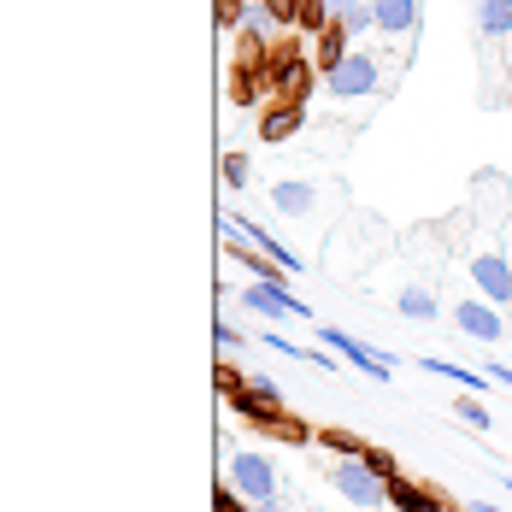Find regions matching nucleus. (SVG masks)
<instances>
[{"label": "nucleus", "mask_w": 512, "mask_h": 512, "mask_svg": "<svg viewBox=\"0 0 512 512\" xmlns=\"http://www.w3.org/2000/svg\"><path fill=\"white\" fill-rule=\"evenodd\" d=\"M477 30L483 36H512V0H477Z\"/></svg>", "instance_id": "obj_14"}, {"label": "nucleus", "mask_w": 512, "mask_h": 512, "mask_svg": "<svg viewBox=\"0 0 512 512\" xmlns=\"http://www.w3.org/2000/svg\"><path fill=\"white\" fill-rule=\"evenodd\" d=\"M318 336H324V342H330L336 354L348 359V365H359L365 377H377V383H389V359H383V354H371L365 342H354L348 330H336V324H318Z\"/></svg>", "instance_id": "obj_7"}, {"label": "nucleus", "mask_w": 512, "mask_h": 512, "mask_svg": "<svg viewBox=\"0 0 512 512\" xmlns=\"http://www.w3.org/2000/svg\"><path fill=\"white\" fill-rule=\"evenodd\" d=\"M330 483H336L354 507H365V512L389 507V477H377V471L365 465V454H336V465H330Z\"/></svg>", "instance_id": "obj_1"}, {"label": "nucleus", "mask_w": 512, "mask_h": 512, "mask_svg": "<svg viewBox=\"0 0 512 512\" xmlns=\"http://www.w3.org/2000/svg\"><path fill=\"white\" fill-rule=\"evenodd\" d=\"M212 377H218V389H224V395H236V389H242V371H236V365H218Z\"/></svg>", "instance_id": "obj_22"}, {"label": "nucleus", "mask_w": 512, "mask_h": 512, "mask_svg": "<svg viewBox=\"0 0 512 512\" xmlns=\"http://www.w3.org/2000/svg\"><path fill=\"white\" fill-rule=\"evenodd\" d=\"M212 507H218V512H254L248 501H242V495H236V489H230V483H218V495H212Z\"/></svg>", "instance_id": "obj_20"}, {"label": "nucleus", "mask_w": 512, "mask_h": 512, "mask_svg": "<svg viewBox=\"0 0 512 512\" xmlns=\"http://www.w3.org/2000/svg\"><path fill=\"white\" fill-rule=\"evenodd\" d=\"M471 289L483 295V301H495V307H512V265L501 254H471Z\"/></svg>", "instance_id": "obj_4"}, {"label": "nucleus", "mask_w": 512, "mask_h": 512, "mask_svg": "<svg viewBox=\"0 0 512 512\" xmlns=\"http://www.w3.org/2000/svg\"><path fill=\"white\" fill-rule=\"evenodd\" d=\"M248 177H254L248 154H224V183H230V189H248Z\"/></svg>", "instance_id": "obj_16"}, {"label": "nucleus", "mask_w": 512, "mask_h": 512, "mask_svg": "<svg viewBox=\"0 0 512 512\" xmlns=\"http://www.w3.org/2000/svg\"><path fill=\"white\" fill-rule=\"evenodd\" d=\"M236 336H242V330H236L230 318H218V324H212V342H218V348H236Z\"/></svg>", "instance_id": "obj_21"}, {"label": "nucleus", "mask_w": 512, "mask_h": 512, "mask_svg": "<svg viewBox=\"0 0 512 512\" xmlns=\"http://www.w3.org/2000/svg\"><path fill=\"white\" fill-rule=\"evenodd\" d=\"M271 206H277L283 218H312V212H318V189L301 183V177H283V183H271Z\"/></svg>", "instance_id": "obj_10"}, {"label": "nucleus", "mask_w": 512, "mask_h": 512, "mask_svg": "<svg viewBox=\"0 0 512 512\" xmlns=\"http://www.w3.org/2000/svg\"><path fill=\"white\" fill-rule=\"evenodd\" d=\"M324 89L336 95V101H359V95H377V59L371 53H348L336 71H324Z\"/></svg>", "instance_id": "obj_3"}, {"label": "nucleus", "mask_w": 512, "mask_h": 512, "mask_svg": "<svg viewBox=\"0 0 512 512\" xmlns=\"http://www.w3.org/2000/svg\"><path fill=\"white\" fill-rule=\"evenodd\" d=\"M248 18H254V12H248V0H218V24H224V30H242Z\"/></svg>", "instance_id": "obj_17"}, {"label": "nucleus", "mask_w": 512, "mask_h": 512, "mask_svg": "<svg viewBox=\"0 0 512 512\" xmlns=\"http://www.w3.org/2000/svg\"><path fill=\"white\" fill-rule=\"evenodd\" d=\"M365 465H371L377 477H401V471H395V454H389V448H365Z\"/></svg>", "instance_id": "obj_19"}, {"label": "nucleus", "mask_w": 512, "mask_h": 512, "mask_svg": "<svg viewBox=\"0 0 512 512\" xmlns=\"http://www.w3.org/2000/svg\"><path fill=\"white\" fill-rule=\"evenodd\" d=\"M254 512H283V501H259V507Z\"/></svg>", "instance_id": "obj_24"}, {"label": "nucleus", "mask_w": 512, "mask_h": 512, "mask_svg": "<svg viewBox=\"0 0 512 512\" xmlns=\"http://www.w3.org/2000/svg\"><path fill=\"white\" fill-rule=\"evenodd\" d=\"M348 6H354V0H330V12H336V18H342V12H348Z\"/></svg>", "instance_id": "obj_25"}, {"label": "nucleus", "mask_w": 512, "mask_h": 512, "mask_svg": "<svg viewBox=\"0 0 512 512\" xmlns=\"http://www.w3.org/2000/svg\"><path fill=\"white\" fill-rule=\"evenodd\" d=\"M454 412H460V424H471V430H489V424H495V412L483 407L477 395H460V401H454Z\"/></svg>", "instance_id": "obj_15"}, {"label": "nucleus", "mask_w": 512, "mask_h": 512, "mask_svg": "<svg viewBox=\"0 0 512 512\" xmlns=\"http://www.w3.org/2000/svg\"><path fill=\"white\" fill-rule=\"evenodd\" d=\"M454 324H460L471 342H501L507 336V324H501V307L495 301H483V295H471V301H454V312H448Z\"/></svg>", "instance_id": "obj_5"}, {"label": "nucleus", "mask_w": 512, "mask_h": 512, "mask_svg": "<svg viewBox=\"0 0 512 512\" xmlns=\"http://www.w3.org/2000/svg\"><path fill=\"white\" fill-rule=\"evenodd\" d=\"M471 512H507V507H495V501H471Z\"/></svg>", "instance_id": "obj_23"}, {"label": "nucleus", "mask_w": 512, "mask_h": 512, "mask_svg": "<svg viewBox=\"0 0 512 512\" xmlns=\"http://www.w3.org/2000/svg\"><path fill=\"white\" fill-rule=\"evenodd\" d=\"M324 448H330V454H365L371 442H359V436H348V430H324Z\"/></svg>", "instance_id": "obj_18"}, {"label": "nucleus", "mask_w": 512, "mask_h": 512, "mask_svg": "<svg viewBox=\"0 0 512 512\" xmlns=\"http://www.w3.org/2000/svg\"><path fill=\"white\" fill-rule=\"evenodd\" d=\"M301 124H307V101H277L259 118V142H289L301 136Z\"/></svg>", "instance_id": "obj_9"}, {"label": "nucleus", "mask_w": 512, "mask_h": 512, "mask_svg": "<svg viewBox=\"0 0 512 512\" xmlns=\"http://www.w3.org/2000/svg\"><path fill=\"white\" fill-rule=\"evenodd\" d=\"M312 89V71H307V53L301 48H283L271 59V95L277 101H307Z\"/></svg>", "instance_id": "obj_6"}, {"label": "nucleus", "mask_w": 512, "mask_h": 512, "mask_svg": "<svg viewBox=\"0 0 512 512\" xmlns=\"http://www.w3.org/2000/svg\"><path fill=\"white\" fill-rule=\"evenodd\" d=\"M348 53H354V36H348V24L336 18V24H330V30L318 36V65H324V71H336V65L348 59Z\"/></svg>", "instance_id": "obj_13"}, {"label": "nucleus", "mask_w": 512, "mask_h": 512, "mask_svg": "<svg viewBox=\"0 0 512 512\" xmlns=\"http://www.w3.org/2000/svg\"><path fill=\"white\" fill-rule=\"evenodd\" d=\"M224 483H230L248 507H259V501H277V465L265 460V454H230V465H224Z\"/></svg>", "instance_id": "obj_2"}, {"label": "nucleus", "mask_w": 512, "mask_h": 512, "mask_svg": "<svg viewBox=\"0 0 512 512\" xmlns=\"http://www.w3.org/2000/svg\"><path fill=\"white\" fill-rule=\"evenodd\" d=\"M389 512H448V501L430 489V483H412V477H389Z\"/></svg>", "instance_id": "obj_8"}, {"label": "nucleus", "mask_w": 512, "mask_h": 512, "mask_svg": "<svg viewBox=\"0 0 512 512\" xmlns=\"http://www.w3.org/2000/svg\"><path fill=\"white\" fill-rule=\"evenodd\" d=\"M371 6H377V30H383V36H412L418 0H371Z\"/></svg>", "instance_id": "obj_11"}, {"label": "nucleus", "mask_w": 512, "mask_h": 512, "mask_svg": "<svg viewBox=\"0 0 512 512\" xmlns=\"http://www.w3.org/2000/svg\"><path fill=\"white\" fill-rule=\"evenodd\" d=\"M395 307H401V318H418V324H430V318H442V301L424 289V283H407L401 295H395Z\"/></svg>", "instance_id": "obj_12"}]
</instances>
